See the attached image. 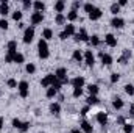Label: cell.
I'll return each mask as SVG.
<instances>
[{
  "label": "cell",
  "instance_id": "obj_1",
  "mask_svg": "<svg viewBox=\"0 0 134 133\" xmlns=\"http://www.w3.org/2000/svg\"><path fill=\"white\" fill-rule=\"evenodd\" d=\"M37 55H39V58H41V60H47V58L50 57L48 44H47V41H44L42 38H41V39H39V42H37Z\"/></svg>",
  "mask_w": 134,
  "mask_h": 133
},
{
  "label": "cell",
  "instance_id": "obj_2",
  "mask_svg": "<svg viewBox=\"0 0 134 133\" xmlns=\"http://www.w3.org/2000/svg\"><path fill=\"white\" fill-rule=\"evenodd\" d=\"M17 89H19V96H20L22 99H27V97H28V94H30V85H28V81H27V80L19 81Z\"/></svg>",
  "mask_w": 134,
  "mask_h": 133
},
{
  "label": "cell",
  "instance_id": "obj_3",
  "mask_svg": "<svg viewBox=\"0 0 134 133\" xmlns=\"http://www.w3.org/2000/svg\"><path fill=\"white\" fill-rule=\"evenodd\" d=\"M56 81H58V78H56L55 74H47V75L41 80V86H44V88H50V86H53Z\"/></svg>",
  "mask_w": 134,
  "mask_h": 133
},
{
  "label": "cell",
  "instance_id": "obj_4",
  "mask_svg": "<svg viewBox=\"0 0 134 133\" xmlns=\"http://www.w3.org/2000/svg\"><path fill=\"white\" fill-rule=\"evenodd\" d=\"M89 34H87V32H86V28L84 27H81L80 28V32L78 33H75V36H73V39L76 41V42H80V41H83V42H89Z\"/></svg>",
  "mask_w": 134,
  "mask_h": 133
},
{
  "label": "cell",
  "instance_id": "obj_5",
  "mask_svg": "<svg viewBox=\"0 0 134 133\" xmlns=\"http://www.w3.org/2000/svg\"><path fill=\"white\" fill-rule=\"evenodd\" d=\"M33 39H34V27L30 25V27H27L25 32H24V42H25V44H30V42H33Z\"/></svg>",
  "mask_w": 134,
  "mask_h": 133
},
{
  "label": "cell",
  "instance_id": "obj_6",
  "mask_svg": "<svg viewBox=\"0 0 134 133\" xmlns=\"http://www.w3.org/2000/svg\"><path fill=\"white\" fill-rule=\"evenodd\" d=\"M83 57H84V63L87 64V66H94L95 64V57H94V53H92V50H86L84 53H83Z\"/></svg>",
  "mask_w": 134,
  "mask_h": 133
},
{
  "label": "cell",
  "instance_id": "obj_7",
  "mask_svg": "<svg viewBox=\"0 0 134 133\" xmlns=\"http://www.w3.org/2000/svg\"><path fill=\"white\" fill-rule=\"evenodd\" d=\"M30 21H31V25H39V24H42L44 22V13H36L34 11L33 14H31V17H30Z\"/></svg>",
  "mask_w": 134,
  "mask_h": 133
},
{
  "label": "cell",
  "instance_id": "obj_8",
  "mask_svg": "<svg viewBox=\"0 0 134 133\" xmlns=\"http://www.w3.org/2000/svg\"><path fill=\"white\" fill-rule=\"evenodd\" d=\"M131 57H133V52H131L130 49H125V50H123V55L117 60V63H120V64H126V63L130 61Z\"/></svg>",
  "mask_w": 134,
  "mask_h": 133
},
{
  "label": "cell",
  "instance_id": "obj_9",
  "mask_svg": "<svg viewBox=\"0 0 134 133\" xmlns=\"http://www.w3.org/2000/svg\"><path fill=\"white\" fill-rule=\"evenodd\" d=\"M84 83H86V80H84V77H81V75H78V77H75V78L70 80V85H72L73 88H83Z\"/></svg>",
  "mask_w": 134,
  "mask_h": 133
},
{
  "label": "cell",
  "instance_id": "obj_10",
  "mask_svg": "<svg viewBox=\"0 0 134 133\" xmlns=\"http://www.w3.org/2000/svg\"><path fill=\"white\" fill-rule=\"evenodd\" d=\"M80 129H81V132H83V133H94V127H92V125H91V122H89V121H86V119H83V121H81Z\"/></svg>",
  "mask_w": 134,
  "mask_h": 133
},
{
  "label": "cell",
  "instance_id": "obj_11",
  "mask_svg": "<svg viewBox=\"0 0 134 133\" xmlns=\"http://www.w3.org/2000/svg\"><path fill=\"white\" fill-rule=\"evenodd\" d=\"M104 44L109 45V47H117V38L112 33H108L104 36Z\"/></svg>",
  "mask_w": 134,
  "mask_h": 133
},
{
  "label": "cell",
  "instance_id": "obj_12",
  "mask_svg": "<svg viewBox=\"0 0 134 133\" xmlns=\"http://www.w3.org/2000/svg\"><path fill=\"white\" fill-rule=\"evenodd\" d=\"M100 58H101V63H103V66H111V64L114 63V58H112L109 53L100 52Z\"/></svg>",
  "mask_w": 134,
  "mask_h": 133
},
{
  "label": "cell",
  "instance_id": "obj_13",
  "mask_svg": "<svg viewBox=\"0 0 134 133\" xmlns=\"http://www.w3.org/2000/svg\"><path fill=\"white\" fill-rule=\"evenodd\" d=\"M95 119H97V122H98L100 125H103V129H104V125L108 124V113H104V111H100V113H97Z\"/></svg>",
  "mask_w": 134,
  "mask_h": 133
},
{
  "label": "cell",
  "instance_id": "obj_14",
  "mask_svg": "<svg viewBox=\"0 0 134 133\" xmlns=\"http://www.w3.org/2000/svg\"><path fill=\"white\" fill-rule=\"evenodd\" d=\"M111 25H112L114 28H123V27H125V19H122V17H119V16H115V17H112Z\"/></svg>",
  "mask_w": 134,
  "mask_h": 133
},
{
  "label": "cell",
  "instance_id": "obj_15",
  "mask_svg": "<svg viewBox=\"0 0 134 133\" xmlns=\"http://www.w3.org/2000/svg\"><path fill=\"white\" fill-rule=\"evenodd\" d=\"M55 75H56V78H58L59 81L66 80L67 78V69L66 67H58V69L55 70Z\"/></svg>",
  "mask_w": 134,
  "mask_h": 133
},
{
  "label": "cell",
  "instance_id": "obj_16",
  "mask_svg": "<svg viewBox=\"0 0 134 133\" xmlns=\"http://www.w3.org/2000/svg\"><path fill=\"white\" fill-rule=\"evenodd\" d=\"M8 13H9V6H8V2H6V0H2V2H0V14L3 16V19L8 16Z\"/></svg>",
  "mask_w": 134,
  "mask_h": 133
},
{
  "label": "cell",
  "instance_id": "obj_17",
  "mask_svg": "<svg viewBox=\"0 0 134 133\" xmlns=\"http://www.w3.org/2000/svg\"><path fill=\"white\" fill-rule=\"evenodd\" d=\"M87 16H89V19H91V21H98L101 16H103V11H101L100 8H95V9H94L91 14H87Z\"/></svg>",
  "mask_w": 134,
  "mask_h": 133
},
{
  "label": "cell",
  "instance_id": "obj_18",
  "mask_svg": "<svg viewBox=\"0 0 134 133\" xmlns=\"http://www.w3.org/2000/svg\"><path fill=\"white\" fill-rule=\"evenodd\" d=\"M72 60L76 61V63H83V61H84V57H83V53H81L80 49H78V50H73V53H72Z\"/></svg>",
  "mask_w": 134,
  "mask_h": 133
},
{
  "label": "cell",
  "instance_id": "obj_19",
  "mask_svg": "<svg viewBox=\"0 0 134 133\" xmlns=\"http://www.w3.org/2000/svg\"><path fill=\"white\" fill-rule=\"evenodd\" d=\"M50 113H52L53 116H58V114L61 113V105H59L58 102H53V103H50Z\"/></svg>",
  "mask_w": 134,
  "mask_h": 133
},
{
  "label": "cell",
  "instance_id": "obj_20",
  "mask_svg": "<svg viewBox=\"0 0 134 133\" xmlns=\"http://www.w3.org/2000/svg\"><path fill=\"white\" fill-rule=\"evenodd\" d=\"M123 105H125V103H123V100L120 99V97H117V96L112 97V108H114V110H122Z\"/></svg>",
  "mask_w": 134,
  "mask_h": 133
},
{
  "label": "cell",
  "instance_id": "obj_21",
  "mask_svg": "<svg viewBox=\"0 0 134 133\" xmlns=\"http://www.w3.org/2000/svg\"><path fill=\"white\" fill-rule=\"evenodd\" d=\"M64 33L70 38V36H75V33H76V28H75V25L73 24H67L66 27H64Z\"/></svg>",
  "mask_w": 134,
  "mask_h": 133
},
{
  "label": "cell",
  "instance_id": "obj_22",
  "mask_svg": "<svg viewBox=\"0 0 134 133\" xmlns=\"http://www.w3.org/2000/svg\"><path fill=\"white\" fill-rule=\"evenodd\" d=\"M64 9H66V2L58 0V2L55 3V11H56V14H63Z\"/></svg>",
  "mask_w": 134,
  "mask_h": 133
},
{
  "label": "cell",
  "instance_id": "obj_23",
  "mask_svg": "<svg viewBox=\"0 0 134 133\" xmlns=\"http://www.w3.org/2000/svg\"><path fill=\"white\" fill-rule=\"evenodd\" d=\"M33 8H34V11L36 13H44L45 11V3L44 2H33Z\"/></svg>",
  "mask_w": 134,
  "mask_h": 133
},
{
  "label": "cell",
  "instance_id": "obj_24",
  "mask_svg": "<svg viewBox=\"0 0 134 133\" xmlns=\"http://www.w3.org/2000/svg\"><path fill=\"white\" fill-rule=\"evenodd\" d=\"M8 53L9 55H16L17 53V42L16 41H9L8 42Z\"/></svg>",
  "mask_w": 134,
  "mask_h": 133
},
{
  "label": "cell",
  "instance_id": "obj_25",
  "mask_svg": "<svg viewBox=\"0 0 134 133\" xmlns=\"http://www.w3.org/2000/svg\"><path fill=\"white\" fill-rule=\"evenodd\" d=\"M67 21L72 24V22H75V21H78V11H73V9H70L69 13H67Z\"/></svg>",
  "mask_w": 134,
  "mask_h": 133
},
{
  "label": "cell",
  "instance_id": "obj_26",
  "mask_svg": "<svg viewBox=\"0 0 134 133\" xmlns=\"http://www.w3.org/2000/svg\"><path fill=\"white\" fill-rule=\"evenodd\" d=\"M53 38V30L52 28H44L42 30V39L44 41H50Z\"/></svg>",
  "mask_w": 134,
  "mask_h": 133
},
{
  "label": "cell",
  "instance_id": "obj_27",
  "mask_svg": "<svg viewBox=\"0 0 134 133\" xmlns=\"http://www.w3.org/2000/svg\"><path fill=\"white\" fill-rule=\"evenodd\" d=\"M87 91H89V96H97L98 94V91H100V88H98V85H89L87 86Z\"/></svg>",
  "mask_w": 134,
  "mask_h": 133
},
{
  "label": "cell",
  "instance_id": "obj_28",
  "mask_svg": "<svg viewBox=\"0 0 134 133\" xmlns=\"http://www.w3.org/2000/svg\"><path fill=\"white\" fill-rule=\"evenodd\" d=\"M89 44L94 45V47H98V45L101 44V41H100V38H98L97 34H92V36L89 38Z\"/></svg>",
  "mask_w": 134,
  "mask_h": 133
},
{
  "label": "cell",
  "instance_id": "obj_29",
  "mask_svg": "<svg viewBox=\"0 0 134 133\" xmlns=\"http://www.w3.org/2000/svg\"><path fill=\"white\" fill-rule=\"evenodd\" d=\"M58 93H59V91H56L53 86H50V88H47V93H45V96H47V99H53L55 96H58Z\"/></svg>",
  "mask_w": 134,
  "mask_h": 133
},
{
  "label": "cell",
  "instance_id": "obj_30",
  "mask_svg": "<svg viewBox=\"0 0 134 133\" xmlns=\"http://www.w3.org/2000/svg\"><path fill=\"white\" fill-rule=\"evenodd\" d=\"M86 102H87L89 106H92V105H98V103H100V99H98L97 96H89V97L86 99Z\"/></svg>",
  "mask_w": 134,
  "mask_h": 133
},
{
  "label": "cell",
  "instance_id": "obj_31",
  "mask_svg": "<svg viewBox=\"0 0 134 133\" xmlns=\"http://www.w3.org/2000/svg\"><path fill=\"white\" fill-rule=\"evenodd\" d=\"M66 21H67V17L64 14H56V16H55V22H56L58 25H64Z\"/></svg>",
  "mask_w": 134,
  "mask_h": 133
},
{
  "label": "cell",
  "instance_id": "obj_32",
  "mask_svg": "<svg viewBox=\"0 0 134 133\" xmlns=\"http://www.w3.org/2000/svg\"><path fill=\"white\" fill-rule=\"evenodd\" d=\"M24 61H25V57H24L22 53H19V52H17V53L14 55V60H13V63H16V64H22Z\"/></svg>",
  "mask_w": 134,
  "mask_h": 133
},
{
  "label": "cell",
  "instance_id": "obj_33",
  "mask_svg": "<svg viewBox=\"0 0 134 133\" xmlns=\"http://www.w3.org/2000/svg\"><path fill=\"white\" fill-rule=\"evenodd\" d=\"M95 8H97V6H95L94 3H84V5H83V9H84L87 14H91V13H92Z\"/></svg>",
  "mask_w": 134,
  "mask_h": 133
},
{
  "label": "cell",
  "instance_id": "obj_34",
  "mask_svg": "<svg viewBox=\"0 0 134 133\" xmlns=\"http://www.w3.org/2000/svg\"><path fill=\"white\" fill-rule=\"evenodd\" d=\"M109 9H111V13H112L114 17H115V16L120 13V5H119V3H112V5L109 6Z\"/></svg>",
  "mask_w": 134,
  "mask_h": 133
},
{
  "label": "cell",
  "instance_id": "obj_35",
  "mask_svg": "<svg viewBox=\"0 0 134 133\" xmlns=\"http://www.w3.org/2000/svg\"><path fill=\"white\" fill-rule=\"evenodd\" d=\"M22 16H24V13H22L20 9H16V11L13 13V19H14L16 22H20V19H22Z\"/></svg>",
  "mask_w": 134,
  "mask_h": 133
},
{
  "label": "cell",
  "instance_id": "obj_36",
  "mask_svg": "<svg viewBox=\"0 0 134 133\" xmlns=\"http://www.w3.org/2000/svg\"><path fill=\"white\" fill-rule=\"evenodd\" d=\"M119 80H120V74H117V72H112V74H111V77H109V81L114 85V83H117Z\"/></svg>",
  "mask_w": 134,
  "mask_h": 133
},
{
  "label": "cell",
  "instance_id": "obj_37",
  "mask_svg": "<svg viewBox=\"0 0 134 133\" xmlns=\"http://www.w3.org/2000/svg\"><path fill=\"white\" fill-rule=\"evenodd\" d=\"M25 72H27V74H34V72H36V66H34L33 63H27Z\"/></svg>",
  "mask_w": 134,
  "mask_h": 133
},
{
  "label": "cell",
  "instance_id": "obj_38",
  "mask_svg": "<svg viewBox=\"0 0 134 133\" xmlns=\"http://www.w3.org/2000/svg\"><path fill=\"white\" fill-rule=\"evenodd\" d=\"M72 96H73L75 99L81 97V96H83V88H73V93H72Z\"/></svg>",
  "mask_w": 134,
  "mask_h": 133
},
{
  "label": "cell",
  "instance_id": "obj_39",
  "mask_svg": "<svg viewBox=\"0 0 134 133\" xmlns=\"http://www.w3.org/2000/svg\"><path fill=\"white\" fill-rule=\"evenodd\" d=\"M133 130H134L133 124H128V122H125V124H123V132H125V133H133Z\"/></svg>",
  "mask_w": 134,
  "mask_h": 133
},
{
  "label": "cell",
  "instance_id": "obj_40",
  "mask_svg": "<svg viewBox=\"0 0 134 133\" xmlns=\"http://www.w3.org/2000/svg\"><path fill=\"white\" fill-rule=\"evenodd\" d=\"M125 93L128 94V96H134V86L133 85H125Z\"/></svg>",
  "mask_w": 134,
  "mask_h": 133
},
{
  "label": "cell",
  "instance_id": "obj_41",
  "mask_svg": "<svg viewBox=\"0 0 134 133\" xmlns=\"http://www.w3.org/2000/svg\"><path fill=\"white\" fill-rule=\"evenodd\" d=\"M28 129H30V122H22V125H20L19 132H20V133H25V132H28Z\"/></svg>",
  "mask_w": 134,
  "mask_h": 133
},
{
  "label": "cell",
  "instance_id": "obj_42",
  "mask_svg": "<svg viewBox=\"0 0 134 133\" xmlns=\"http://www.w3.org/2000/svg\"><path fill=\"white\" fill-rule=\"evenodd\" d=\"M6 85H8V88H13V89H14V88H17V85H19V83H17L14 78H9V80L6 81Z\"/></svg>",
  "mask_w": 134,
  "mask_h": 133
},
{
  "label": "cell",
  "instance_id": "obj_43",
  "mask_svg": "<svg viewBox=\"0 0 134 133\" xmlns=\"http://www.w3.org/2000/svg\"><path fill=\"white\" fill-rule=\"evenodd\" d=\"M22 6H24V9H30L33 6V2L31 0H24L22 2Z\"/></svg>",
  "mask_w": 134,
  "mask_h": 133
},
{
  "label": "cell",
  "instance_id": "obj_44",
  "mask_svg": "<svg viewBox=\"0 0 134 133\" xmlns=\"http://www.w3.org/2000/svg\"><path fill=\"white\" fill-rule=\"evenodd\" d=\"M20 125H22V121H20V119H17V117H14V119H13V127L19 130V129H20Z\"/></svg>",
  "mask_w": 134,
  "mask_h": 133
},
{
  "label": "cell",
  "instance_id": "obj_45",
  "mask_svg": "<svg viewBox=\"0 0 134 133\" xmlns=\"http://www.w3.org/2000/svg\"><path fill=\"white\" fill-rule=\"evenodd\" d=\"M8 27H9L8 21H6V19H0V28H2V30H8Z\"/></svg>",
  "mask_w": 134,
  "mask_h": 133
},
{
  "label": "cell",
  "instance_id": "obj_46",
  "mask_svg": "<svg viewBox=\"0 0 134 133\" xmlns=\"http://www.w3.org/2000/svg\"><path fill=\"white\" fill-rule=\"evenodd\" d=\"M89 108H91L89 105H86V106H83V108L80 110V114H81V116H86V114L89 113Z\"/></svg>",
  "mask_w": 134,
  "mask_h": 133
},
{
  "label": "cell",
  "instance_id": "obj_47",
  "mask_svg": "<svg viewBox=\"0 0 134 133\" xmlns=\"http://www.w3.org/2000/svg\"><path fill=\"white\" fill-rule=\"evenodd\" d=\"M13 60H14V55L6 53V57H5V63H13Z\"/></svg>",
  "mask_w": 134,
  "mask_h": 133
},
{
  "label": "cell",
  "instance_id": "obj_48",
  "mask_svg": "<svg viewBox=\"0 0 134 133\" xmlns=\"http://www.w3.org/2000/svg\"><path fill=\"white\" fill-rule=\"evenodd\" d=\"M80 6H81V3H80V2H73V3H72V9H73V11H76Z\"/></svg>",
  "mask_w": 134,
  "mask_h": 133
},
{
  "label": "cell",
  "instance_id": "obj_49",
  "mask_svg": "<svg viewBox=\"0 0 134 133\" xmlns=\"http://www.w3.org/2000/svg\"><path fill=\"white\" fill-rule=\"evenodd\" d=\"M58 36H59V39H61V41H64V39H67V38H69V36H67L66 33H64V30H63V32H61V33L58 34Z\"/></svg>",
  "mask_w": 134,
  "mask_h": 133
},
{
  "label": "cell",
  "instance_id": "obj_50",
  "mask_svg": "<svg viewBox=\"0 0 134 133\" xmlns=\"http://www.w3.org/2000/svg\"><path fill=\"white\" fill-rule=\"evenodd\" d=\"M128 114H130V117H134V103L130 106V113Z\"/></svg>",
  "mask_w": 134,
  "mask_h": 133
},
{
  "label": "cell",
  "instance_id": "obj_51",
  "mask_svg": "<svg viewBox=\"0 0 134 133\" xmlns=\"http://www.w3.org/2000/svg\"><path fill=\"white\" fill-rule=\"evenodd\" d=\"M119 5H120V8H122V6H126V5H128V0H120Z\"/></svg>",
  "mask_w": 134,
  "mask_h": 133
},
{
  "label": "cell",
  "instance_id": "obj_52",
  "mask_svg": "<svg viewBox=\"0 0 134 133\" xmlns=\"http://www.w3.org/2000/svg\"><path fill=\"white\" fill-rule=\"evenodd\" d=\"M17 27H19V28H24V30H25V24H24V22H19V24H17Z\"/></svg>",
  "mask_w": 134,
  "mask_h": 133
},
{
  "label": "cell",
  "instance_id": "obj_53",
  "mask_svg": "<svg viewBox=\"0 0 134 133\" xmlns=\"http://www.w3.org/2000/svg\"><path fill=\"white\" fill-rule=\"evenodd\" d=\"M70 133H83V132H81V129H73Z\"/></svg>",
  "mask_w": 134,
  "mask_h": 133
},
{
  "label": "cell",
  "instance_id": "obj_54",
  "mask_svg": "<svg viewBox=\"0 0 134 133\" xmlns=\"http://www.w3.org/2000/svg\"><path fill=\"white\" fill-rule=\"evenodd\" d=\"M117 121H119V122H120V124H122V125H123V124H125V119H123V117H122V116H120V117H119V119H117Z\"/></svg>",
  "mask_w": 134,
  "mask_h": 133
},
{
  "label": "cell",
  "instance_id": "obj_55",
  "mask_svg": "<svg viewBox=\"0 0 134 133\" xmlns=\"http://www.w3.org/2000/svg\"><path fill=\"white\" fill-rule=\"evenodd\" d=\"M2 129H3V119L0 117V132H2Z\"/></svg>",
  "mask_w": 134,
  "mask_h": 133
},
{
  "label": "cell",
  "instance_id": "obj_56",
  "mask_svg": "<svg viewBox=\"0 0 134 133\" xmlns=\"http://www.w3.org/2000/svg\"><path fill=\"white\" fill-rule=\"evenodd\" d=\"M41 133H44V132H41Z\"/></svg>",
  "mask_w": 134,
  "mask_h": 133
},
{
  "label": "cell",
  "instance_id": "obj_57",
  "mask_svg": "<svg viewBox=\"0 0 134 133\" xmlns=\"http://www.w3.org/2000/svg\"><path fill=\"white\" fill-rule=\"evenodd\" d=\"M133 34H134V32H133Z\"/></svg>",
  "mask_w": 134,
  "mask_h": 133
},
{
  "label": "cell",
  "instance_id": "obj_58",
  "mask_svg": "<svg viewBox=\"0 0 134 133\" xmlns=\"http://www.w3.org/2000/svg\"><path fill=\"white\" fill-rule=\"evenodd\" d=\"M133 22H134V21H133Z\"/></svg>",
  "mask_w": 134,
  "mask_h": 133
}]
</instances>
